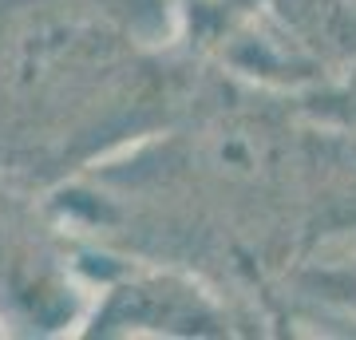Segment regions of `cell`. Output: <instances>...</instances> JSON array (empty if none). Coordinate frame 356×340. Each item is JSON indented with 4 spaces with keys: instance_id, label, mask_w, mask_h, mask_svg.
I'll return each instance as SVG.
<instances>
[{
    "instance_id": "6da1fadb",
    "label": "cell",
    "mask_w": 356,
    "mask_h": 340,
    "mask_svg": "<svg viewBox=\"0 0 356 340\" xmlns=\"http://www.w3.org/2000/svg\"><path fill=\"white\" fill-rule=\"evenodd\" d=\"M337 111H341L348 123H356V67H353V76L344 79V88L337 91Z\"/></svg>"
}]
</instances>
